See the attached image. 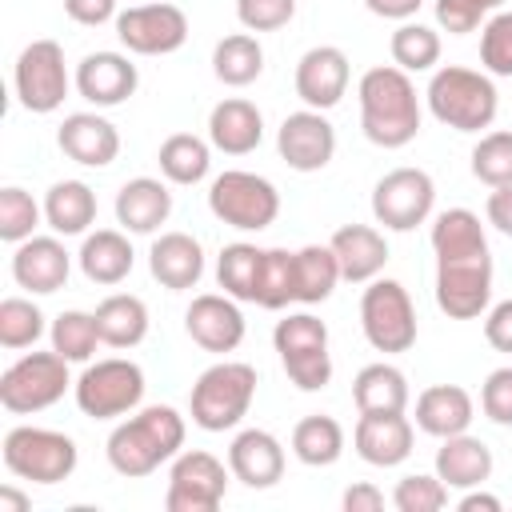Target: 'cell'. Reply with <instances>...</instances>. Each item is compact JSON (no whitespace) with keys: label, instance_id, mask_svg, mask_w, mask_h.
<instances>
[{"label":"cell","instance_id":"cell-1","mask_svg":"<svg viewBox=\"0 0 512 512\" xmlns=\"http://www.w3.org/2000/svg\"><path fill=\"white\" fill-rule=\"evenodd\" d=\"M436 304L452 320H472L492 300V252L472 208H448L432 224Z\"/></svg>","mask_w":512,"mask_h":512},{"label":"cell","instance_id":"cell-2","mask_svg":"<svg viewBox=\"0 0 512 512\" xmlns=\"http://www.w3.org/2000/svg\"><path fill=\"white\" fill-rule=\"evenodd\" d=\"M360 128L376 148H404L420 132L416 84L404 68L380 64L360 76Z\"/></svg>","mask_w":512,"mask_h":512},{"label":"cell","instance_id":"cell-3","mask_svg":"<svg viewBox=\"0 0 512 512\" xmlns=\"http://www.w3.org/2000/svg\"><path fill=\"white\" fill-rule=\"evenodd\" d=\"M184 448V416L172 404H148L132 420L116 424L104 452L120 476H148Z\"/></svg>","mask_w":512,"mask_h":512},{"label":"cell","instance_id":"cell-4","mask_svg":"<svg viewBox=\"0 0 512 512\" xmlns=\"http://www.w3.org/2000/svg\"><path fill=\"white\" fill-rule=\"evenodd\" d=\"M252 396H256V368L244 360H220L204 368L200 380L192 384L188 396L192 424L204 432H228L248 416Z\"/></svg>","mask_w":512,"mask_h":512},{"label":"cell","instance_id":"cell-5","mask_svg":"<svg viewBox=\"0 0 512 512\" xmlns=\"http://www.w3.org/2000/svg\"><path fill=\"white\" fill-rule=\"evenodd\" d=\"M428 108L440 124L456 128V132H480L496 120V84L492 76L476 72V68H460V64H448L440 68L432 80H428Z\"/></svg>","mask_w":512,"mask_h":512},{"label":"cell","instance_id":"cell-6","mask_svg":"<svg viewBox=\"0 0 512 512\" xmlns=\"http://www.w3.org/2000/svg\"><path fill=\"white\" fill-rule=\"evenodd\" d=\"M76 440L56 428L16 424L4 436V468L32 484H60L76 472Z\"/></svg>","mask_w":512,"mask_h":512},{"label":"cell","instance_id":"cell-7","mask_svg":"<svg viewBox=\"0 0 512 512\" xmlns=\"http://www.w3.org/2000/svg\"><path fill=\"white\" fill-rule=\"evenodd\" d=\"M272 344L280 352V364L288 380L300 392H320L332 380V356H328V328L312 312H292L276 324Z\"/></svg>","mask_w":512,"mask_h":512},{"label":"cell","instance_id":"cell-8","mask_svg":"<svg viewBox=\"0 0 512 512\" xmlns=\"http://www.w3.org/2000/svg\"><path fill=\"white\" fill-rule=\"evenodd\" d=\"M208 208H212L216 220H224L240 232H260L280 216V192H276L272 180H264L256 172L228 168L212 180Z\"/></svg>","mask_w":512,"mask_h":512},{"label":"cell","instance_id":"cell-9","mask_svg":"<svg viewBox=\"0 0 512 512\" xmlns=\"http://www.w3.org/2000/svg\"><path fill=\"white\" fill-rule=\"evenodd\" d=\"M68 360L52 348V352H28L16 364L4 368L0 376V404L12 416H28V412H44L52 408L64 392H68Z\"/></svg>","mask_w":512,"mask_h":512},{"label":"cell","instance_id":"cell-10","mask_svg":"<svg viewBox=\"0 0 512 512\" xmlns=\"http://www.w3.org/2000/svg\"><path fill=\"white\" fill-rule=\"evenodd\" d=\"M72 392H76V404H80L84 416L112 420V416L132 412L144 400V368L136 360H124V356L96 360L80 372Z\"/></svg>","mask_w":512,"mask_h":512},{"label":"cell","instance_id":"cell-11","mask_svg":"<svg viewBox=\"0 0 512 512\" xmlns=\"http://www.w3.org/2000/svg\"><path fill=\"white\" fill-rule=\"evenodd\" d=\"M360 328L376 352H408L416 344V308L400 280H368L360 296Z\"/></svg>","mask_w":512,"mask_h":512},{"label":"cell","instance_id":"cell-12","mask_svg":"<svg viewBox=\"0 0 512 512\" xmlns=\"http://www.w3.org/2000/svg\"><path fill=\"white\" fill-rule=\"evenodd\" d=\"M12 84H16V100L36 112V116H48L64 104L68 96V68H64V48L56 40H32L20 56H16V72H12Z\"/></svg>","mask_w":512,"mask_h":512},{"label":"cell","instance_id":"cell-13","mask_svg":"<svg viewBox=\"0 0 512 512\" xmlns=\"http://www.w3.org/2000/svg\"><path fill=\"white\" fill-rule=\"evenodd\" d=\"M436 184L424 168H392L372 188V216L392 232H412L432 216Z\"/></svg>","mask_w":512,"mask_h":512},{"label":"cell","instance_id":"cell-14","mask_svg":"<svg viewBox=\"0 0 512 512\" xmlns=\"http://www.w3.org/2000/svg\"><path fill=\"white\" fill-rule=\"evenodd\" d=\"M228 472L232 468H224L204 448L180 452L172 472H168L164 508L168 512H216L224 504V492H228Z\"/></svg>","mask_w":512,"mask_h":512},{"label":"cell","instance_id":"cell-15","mask_svg":"<svg viewBox=\"0 0 512 512\" xmlns=\"http://www.w3.org/2000/svg\"><path fill=\"white\" fill-rule=\"evenodd\" d=\"M116 36L136 56H168L188 40V16L176 4H136L116 16Z\"/></svg>","mask_w":512,"mask_h":512},{"label":"cell","instance_id":"cell-16","mask_svg":"<svg viewBox=\"0 0 512 512\" xmlns=\"http://www.w3.org/2000/svg\"><path fill=\"white\" fill-rule=\"evenodd\" d=\"M276 148L292 172H320L336 156V128L324 120V112L300 108V112L284 116V124L276 132Z\"/></svg>","mask_w":512,"mask_h":512},{"label":"cell","instance_id":"cell-17","mask_svg":"<svg viewBox=\"0 0 512 512\" xmlns=\"http://www.w3.org/2000/svg\"><path fill=\"white\" fill-rule=\"evenodd\" d=\"M348 56L336 48V44H320V48H308L296 64V96L316 108V112H328L344 100L348 92Z\"/></svg>","mask_w":512,"mask_h":512},{"label":"cell","instance_id":"cell-18","mask_svg":"<svg viewBox=\"0 0 512 512\" xmlns=\"http://www.w3.org/2000/svg\"><path fill=\"white\" fill-rule=\"evenodd\" d=\"M184 328H188V336H192L204 352H232V348H240V340H244V312L236 308V300H232L228 292H224V296L204 292V296H196V300L188 304Z\"/></svg>","mask_w":512,"mask_h":512},{"label":"cell","instance_id":"cell-19","mask_svg":"<svg viewBox=\"0 0 512 512\" xmlns=\"http://www.w3.org/2000/svg\"><path fill=\"white\" fill-rule=\"evenodd\" d=\"M356 452L372 468H396L412 456V420L404 412H360Z\"/></svg>","mask_w":512,"mask_h":512},{"label":"cell","instance_id":"cell-20","mask_svg":"<svg viewBox=\"0 0 512 512\" xmlns=\"http://www.w3.org/2000/svg\"><path fill=\"white\" fill-rule=\"evenodd\" d=\"M136 84H140V72H136V64H132L128 56H120V52H92V56H84L80 68H76V92H80L88 104H96V108H116V104H124V100L136 92Z\"/></svg>","mask_w":512,"mask_h":512},{"label":"cell","instance_id":"cell-21","mask_svg":"<svg viewBox=\"0 0 512 512\" xmlns=\"http://www.w3.org/2000/svg\"><path fill=\"white\" fill-rule=\"evenodd\" d=\"M68 272H72V260H68V252H64V244L56 236H28L12 252V276H16V284L28 288V292H36V296L60 292L68 284Z\"/></svg>","mask_w":512,"mask_h":512},{"label":"cell","instance_id":"cell-22","mask_svg":"<svg viewBox=\"0 0 512 512\" xmlns=\"http://www.w3.org/2000/svg\"><path fill=\"white\" fill-rule=\"evenodd\" d=\"M56 144L68 160H76L84 168H104L120 152V132L112 120H104L96 112H72V116H64Z\"/></svg>","mask_w":512,"mask_h":512},{"label":"cell","instance_id":"cell-23","mask_svg":"<svg viewBox=\"0 0 512 512\" xmlns=\"http://www.w3.org/2000/svg\"><path fill=\"white\" fill-rule=\"evenodd\" d=\"M228 468H232V476H236L244 488H252V492L272 488V484L284 476V448H280V440H276L272 432H264V428H244V432L232 440V448H228Z\"/></svg>","mask_w":512,"mask_h":512},{"label":"cell","instance_id":"cell-24","mask_svg":"<svg viewBox=\"0 0 512 512\" xmlns=\"http://www.w3.org/2000/svg\"><path fill=\"white\" fill-rule=\"evenodd\" d=\"M208 140H212V148H220L228 156H248L264 140V116H260V108L252 100H244V96L220 100L212 108V116H208Z\"/></svg>","mask_w":512,"mask_h":512},{"label":"cell","instance_id":"cell-25","mask_svg":"<svg viewBox=\"0 0 512 512\" xmlns=\"http://www.w3.org/2000/svg\"><path fill=\"white\" fill-rule=\"evenodd\" d=\"M332 252L340 260V276L352 284H368L388 264V244L372 224H344L332 232Z\"/></svg>","mask_w":512,"mask_h":512},{"label":"cell","instance_id":"cell-26","mask_svg":"<svg viewBox=\"0 0 512 512\" xmlns=\"http://www.w3.org/2000/svg\"><path fill=\"white\" fill-rule=\"evenodd\" d=\"M148 268L168 292L196 288V280L204 276V248L188 232H164L160 240H152Z\"/></svg>","mask_w":512,"mask_h":512},{"label":"cell","instance_id":"cell-27","mask_svg":"<svg viewBox=\"0 0 512 512\" xmlns=\"http://www.w3.org/2000/svg\"><path fill=\"white\" fill-rule=\"evenodd\" d=\"M436 476L448 484V488H480L488 476H492V448L468 432H456V436H444V444L436 448Z\"/></svg>","mask_w":512,"mask_h":512},{"label":"cell","instance_id":"cell-28","mask_svg":"<svg viewBox=\"0 0 512 512\" xmlns=\"http://www.w3.org/2000/svg\"><path fill=\"white\" fill-rule=\"evenodd\" d=\"M472 396L460 384H432L416 396V428L444 440L456 432H468L472 424Z\"/></svg>","mask_w":512,"mask_h":512},{"label":"cell","instance_id":"cell-29","mask_svg":"<svg viewBox=\"0 0 512 512\" xmlns=\"http://www.w3.org/2000/svg\"><path fill=\"white\" fill-rule=\"evenodd\" d=\"M168 212H172V192L152 176H136L116 192V220L128 232L148 236L168 220Z\"/></svg>","mask_w":512,"mask_h":512},{"label":"cell","instance_id":"cell-30","mask_svg":"<svg viewBox=\"0 0 512 512\" xmlns=\"http://www.w3.org/2000/svg\"><path fill=\"white\" fill-rule=\"evenodd\" d=\"M92 316H96L100 344H108V348H136V344L148 336V308H144V300L132 296V292L104 296Z\"/></svg>","mask_w":512,"mask_h":512},{"label":"cell","instance_id":"cell-31","mask_svg":"<svg viewBox=\"0 0 512 512\" xmlns=\"http://www.w3.org/2000/svg\"><path fill=\"white\" fill-rule=\"evenodd\" d=\"M80 272L92 284H120L132 272V244L116 228H96L80 244Z\"/></svg>","mask_w":512,"mask_h":512},{"label":"cell","instance_id":"cell-32","mask_svg":"<svg viewBox=\"0 0 512 512\" xmlns=\"http://www.w3.org/2000/svg\"><path fill=\"white\" fill-rule=\"evenodd\" d=\"M44 220L60 236H80L96 220V192L84 180H60L44 196Z\"/></svg>","mask_w":512,"mask_h":512},{"label":"cell","instance_id":"cell-33","mask_svg":"<svg viewBox=\"0 0 512 512\" xmlns=\"http://www.w3.org/2000/svg\"><path fill=\"white\" fill-rule=\"evenodd\" d=\"M352 400L360 412H404L408 408V380L396 364H364L352 380Z\"/></svg>","mask_w":512,"mask_h":512},{"label":"cell","instance_id":"cell-34","mask_svg":"<svg viewBox=\"0 0 512 512\" xmlns=\"http://www.w3.org/2000/svg\"><path fill=\"white\" fill-rule=\"evenodd\" d=\"M340 276L332 244H304L296 252V304H324Z\"/></svg>","mask_w":512,"mask_h":512},{"label":"cell","instance_id":"cell-35","mask_svg":"<svg viewBox=\"0 0 512 512\" xmlns=\"http://www.w3.org/2000/svg\"><path fill=\"white\" fill-rule=\"evenodd\" d=\"M292 452H296V460L308 464V468H328V464H336L340 452H344V428H340V420H332V416H324V412L304 416V420L292 428Z\"/></svg>","mask_w":512,"mask_h":512},{"label":"cell","instance_id":"cell-36","mask_svg":"<svg viewBox=\"0 0 512 512\" xmlns=\"http://www.w3.org/2000/svg\"><path fill=\"white\" fill-rule=\"evenodd\" d=\"M212 72H216V80L228 84V88L252 84V80L264 72V48H260V40L248 36V32L224 36V40L216 44V52H212Z\"/></svg>","mask_w":512,"mask_h":512},{"label":"cell","instance_id":"cell-37","mask_svg":"<svg viewBox=\"0 0 512 512\" xmlns=\"http://www.w3.org/2000/svg\"><path fill=\"white\" fill-rule=\"evenodd\" d=\"M260 268H264V248L256 244H228L216 260V280L220 288L232 296V300H244V304H256V292H260Z\"/></svg>","mask_w":512,"mask_h":512},{"label":"cell","instance_id":"cell-38","mask_svg":"<svg viewBox=\"0 0 512 512\" xmlns=\"http://www.w3.org/2000/svg\"><path fill=\"white\" fill-rule=\"evenodd\" d=\"M160 172L172 180V184H200L208 176V164H212V152L200 136L192 132H176L160 144Z\"/></svg>","mask_w":512,"mask_h":512},{"label":"cell","instance_id":"cell-39","mask_svg":"<svg viewBox=\"0 0 512 512\" xmlns=\"http://www.w3.org/2000/svg\"><path fill=\"white\" fill-rule=\"evenodd\" d=\"M100 344V332H96V316L92 312H80V308H68L52 320V348L68 360V364H84L92 360Z\"/></svg>","mask_w":512,"mask_h":512},{"label":"cell","instance_id":"cell-40","mask_svg":"<svg viewBox=\"0 0 512 512\" xmlns=\"http://www.w3.org/2000/svg\"><path fill=\"white\" fill-rule=\"evenodd\" d=\"M296 300V252L288 248H264V268H260V308H288Z\"/></svg>","mask_w":512,"mask_h":512},{"label":"cell","instance_id":"cell-41","mask_svg":"<svg viewBox=\"0 0 512 512\" xmlns=\"http://www.w3.org/2000/svg\"><path fill=\"white\" fill-rule=\"evenodd\" d=\"M392 60H396V68H404V72H428L436 60H440V36L428 28V24H400L396 32H392Z\"/></svg>","mask_w":512,"mask_h":512},{"label":"cell","instance_id":"cell-42","mask_svg":"<svg viewBox=\"0 0 512 512\" xmlns=\"http://www.w3.org/2000/svg\"><path fill=\"white\" fill-rule=\"evenodd\" d=\"M44 336V312L24 300V296H8L0 300V344L4 348H32Z\"/></svg>","mask_w":512,"mask_h":512},{"label":"cell","instance_id":"cell-43","mask_svg":"<svg viewBox=\"0 0 512 512\" xmlns=\"http://www.w3.org/2000/svg\"><path fill=\"white\" fill-rule=\"evenodd\" d=\"M472 176L488 188L512 184V132H488L472 148Z\"/></svg>","mask_w":512,"mask_h":512},{"label":"cell","instance_id":"cell-44","mask_svg":"<svg viewBox=\"0 0 512 512\" xmlns=\"http://www.w3.org/2000/svg\"><path fill=\"white\" fill-rule=\"evenodd\" d=\"M36 224H40L36 200L16 184L0 188V240L4 244H24L36 232Z\"/></svg>","mask_w":512,"mask_h":512},{"label":"cell","instance_id":"cell-45","mask_svg":"<svg viewBox=\"0 0 512 512\" xmlns=\"http://www.w3.org/2000/svg\"><path fill=\"white\" fill-rule=\"evenodd\" d=\"M392 504H396V512H440L448 504V484L440 476H424V472L404 476L392 492Z\"/></svg>","mask_w":512,"mask_h":512},{"label":"cell","instance_id":"cell-46","mask_svg":"<svg viewBox=\"0 0 512 512\" xmlns=\"http://www.w3.org/2000/svg\"><path fill=\"white\" fill-rule=\"evenodd\" d=\"M480 64L492 76H512V12H496L480 28Z\"/></svg>","mask_w":512,"mask_h":512},{"label":"cell","instance_id":"cell-47","mask_svg":"<svg viewBox=\"0 0 512 512\" xmlns=\"http://www.w3.org/2000/svg\"><path fill=\"white\" fill-rule=\"evenodd\" d=\"M504 0H436V24L452 36L476 32L480 20H488Z\"/></svg>","mask_w":512,"mask_h":512},{"label":"cell","instance_id":"cell-48","mask_svg":"<svg viewBox=\"0 0 512 512\" xmlns=\"http://www.w3.org/2000/svg\"><path fill=\"white\" fill-rule=\"evenodd\" d=\"M236 16L248 32H276L296 16V0H236Z\"/></svg>","mask_w":512,"mask_h":512},{"label":"cell","instance_id":"cell-49","mask_svg":"<svg viewBox=\"0 0 512 512\" xmlns=\"http://www.w3.org/2000/svg\"><path fill=\"white\" fill-rule=\"evenodd\" d=\"M480 408H484V416H488L492 424L512 428V364L488 372V380H484V388H480Z\"/></svg>","mask_w":512,"mask_h":512},{"label":"cell","instance_id":"cell-50","mask_svg":"<svg viewBox=\"0 0 512 512\" xmlns=\"http://www.w3.org/2000/svg\"><path fill=\"white\" fill-rule=\"evenodd\" d=\"M484 340L496 352H508L512 356V300H500V304L488 308V316H484Z\"/></svg>","mask_w":512,"mask_h":512},{"label":"cell","instance_id":"cell-51","mask_svg":"<svg viewBox=\"0 0 512 512\" xmlns=\"http://www.w3.org/2000/svg\"><path fill=\"white\" fill-rule=\"evenodd\" d=\"M64 12H68L76 24L96 28V24H104V20L116 16V0H64Z\"/></svg>","mask_w":512,"mask_h":512},{"label":"cell","instance_id":"cell-52","mask_svg":"<svg viewBox=\"0 0 512 512\" xmlns=\"http://www.w3.org/2000/svg\"><path fill=\"white\" fill-rule=\"evenodd\" d=\"M484 216H488L492 228H500L504 236H512V184H500V188L488 192Z\"/></svg>","mask_w":512,"mask_h":512},{"label":"cell","instance_id":"cell-53","mask_svg":"<svg viewBox=\"0 0 512 512\" xmlns=\"http://www.w3.org/2000/svg\"><path fill=\"white\" fill-rule=\"evenodd\" d=\"M344 512H380L384 508V492L376 488V484H368V480H360V484H352V488H344Z\"/></svg>","mask_w":512,"mask_h":512},{"label":"cell","instance_id":"cell-54","mask_svg":"<svg viewBox=\"0 0 512 512\" xmlns=\"http://www.w3.org/2000/svg\"><path fill=\"white\" fill-rule=\"evenodd\" d=\"M420 4L424 0H364V8L372 16H384V20H408V16H416Z\"/></svg>","mask_w":512,"mask_h":512},{"label":"cell","instance_id":"cell-55","mask_svg":"<svg viewBox=\"0 0 512 512\" xmlns=\"http://www.w3.org/2000/svg\"><path fill=\"white\" fill-rule=\"evenodd\" d=\"M460 512H500L504 504H500V496H492V492H480V488H468L464 496H460V504H456Z\"/></svg>","mask_w":512,"mask_h":512},{"label":"cell","instance_id":"cell-56","mask_svg":"<svg viewBox=\"0 0 512 512\" xmlns=\"http://www.w3.org/2000/svg\"><path fill=\"white\" fill-rule=\"evenodd\" d=\"M28 508H32V500L24 492H16L12 484L0 488V512H28Z\"/></svg>","mask_w":512,"mask_h":512}]
</instances>
